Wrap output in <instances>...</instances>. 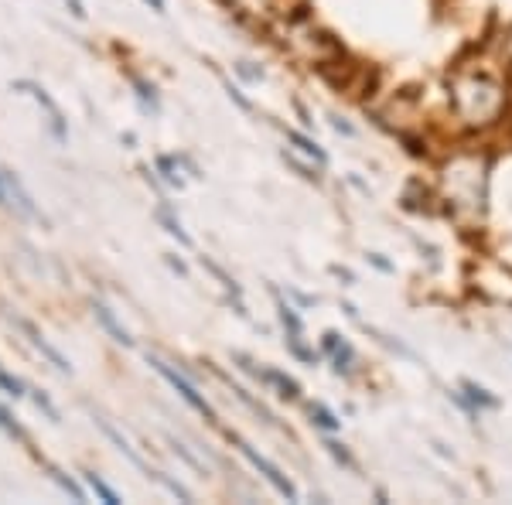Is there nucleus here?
Listing matches in <instances>:
<instances>
[{
    "label": "nucleus",
    "mask_w": 512,
    "mask_h": 505,
    "mask_svg": "<svg viewBox=\"0 0 512 505\" xmlns=\"http://www.w3.org/2000/svg\"><path fill=\"white\" fill-rule=\"evenodd\" d=\"M151 366H154V369H158V372H161V376H164V379H168V383H171V386H175V389H178V393H181V400H185V403H188V407H195L198 413H202V417H205V420H216V410H212V407H209V400H205V396H202V393H198V389H195L192 383H188V379H185V376H178V372H175V369H171V366H164V362H161V359H151Z\"/></svg>",
    "instance_id": "nucleus-1"
},
{
    "label": "nucleus",
    "mask_w": 512,
    "mask_h": 505,
    "mask_svg": "<svg viewBox=\"0 0 512 505\" xmlns=\"http://www.w3.org/2000/svg\"><path fill=\"white\" fill-rule=\"evenodd\" d=\"M233 444L239 447V451H243V454H246V458H250V465H253L256 471H260V475H263V478H267V482H270V485H274V488H277V492H280V495H287V499H291V502H297V488H294L291 482H287V478H284V475H280V468H277V465H270V461H267V458H263V454H256V451H253V447H250V444H246V441H239V437H233Z\"/></svg>",
    "instance_id": "nucleus-2"
},
{
    "label": "nucleus",
    "mask_w": 512,
    "mask_h": 505,
    "mask_svg": "<svg viewBox=\"0 0 512 505\" xmlns=\"http://www.w3.org/2000/svg\"><path fill=\"white\" fill-rule=\"evenodd\" d=\"M14 89H24V93H31L38 99L41 106L48 110V117H52V130H55V137L65 140V117H62V110L55 106V99L45 93V89L38 86V82H28V79H21V82H14Z\"/></svg>",
    "instance_id": "nucleus-3"
},
{
    "label": "nucleus",
    "mask_w": 512,
    "mask_h": 505,
    "mask_svg": "<svg viewBox=\"0 0 512 505\" xmlns=\"http://www.w3.org/2000/svg\"><path fill=\"white\" fill-rule=\"evenodd\" d=\"M0 181H4L7 195H14V205H18L21 212H28V215H38V212H35V202H31V195L24 192V185H21V181H18V175H11V171H0Z\"/></svg>",
    "instance_id": "nucleus-4"
},
{
    "label": "nucleus",
    "mask_w": 512,
    "mask_h": 505,
    "mask_svg": "<svg viewBox=\"0 0 512 505\" xmlns=\"http://www.w3.org/2000/svg\"><path fill=\"white\" fill-rule=\"evenodd\" d=\"M18 325L24 328V335H28V338H31V345H35V349H41V355H45V359H52V366H55V369H62V372H69V369H72V366H69V362H65V359H62V355H59V352H55V349H52V345H48V342H45V338H41V335H38V331H35V325H28V321H18Z\"/></svg>",
    "instance_id": "nucleus-5"
},
{
    "label": "nucleus",
    "mask_w": 512,
    "mask_h": 505,
    "mask_svg": "<svg viewBox=\"0 0 512 505\" xmlns=\"http://www.w3.org/2000/svg\"><path fill=\"white\" fill-rule=\"evenodd\" d=\"M93 311H96L99 325H103V328H106V331H110V335H113V342H120V345H130V342H134V338L127 335V328H123L120 321L113 318V311L106 308V304H99V301H96V304H93Z\"/></svg>",
    "instance_id": "nucleus-6"
},
{
    "label": "nucleus",
    "mask_w": 512,
    "mask_h": 505,
    "mask_svg": "<svg viewBox=\"0 0 512 505\" xmlns=\"http://www.w3.org/2000/svg\"><path fill=\"white\" fill-rule=\"evenodd\" d=\"M325 349L335 355V369L338 372H349V362H352L349 342H342V338H338L335 331H328V335H325Z\"/></svg>",
    "instance_id": "nucleus-7"
},
{
    "label": "nucleus",
    "mask_w": 512,
    "mask_h": 505,
    "mask_svg": "<svg viewBox=\"0 0 512 505\" xmlns=\"http://www.w3.org/2000/svg\"><path fill=\"white\" fill-rule=\"evenodd\" d=\"M461 386L468 389V400H472V403H482V407H489V410H495V407H499V400H495V396H489V393H485L482 386L468 383V379H465V383H461Z\"/></svg>",
    "instance_id": "nucleus-8"
},
{
    "label": "nucleus",
    "mask_w": 512,
    "mask_h": 505,
    "mask_svg": "<svg viewBox=\"0 0 512 505\" xmlns=\"http://www.w3.org/2000/svg\"><path fill=\"white\" fill-rule=\"evenodd\" d=\"M86 478H89V485H93V492L99 495V499H103V502H110V505H120V495L113 492V488L106 485L103 478H96V475H86Z\"/></svg>",
    "instance_id": "nucleus-9"
},
{
    "label": "nucleus",
    "mask_w": 512,
    "mask_h": 505,
    "mask_svg": "<svg viewBox=\"0 0 512 505\" xmlns=\"http://www.w3.org/2000/svg\"><path fill=\"white\" fill-rule=\"evenodd\" d=\"M52 475H55V482H59V485H62L65 492H69V495H72V499H76V502H82V499H86V495H82V488H79L76 482H72L69 475H62L59 468H52Z\"/></svg>",
    "instance_id": "nucleus-10"
},
{
    "label": "nucleus",
    "mask_w": 512,
    "mask_h": 505,
    "mask_svg": "<svg viewBox=\"0 0 512 505\" xmlns=\"http://www.w3.org/2000/svg\"><path fill=\"white\" fill-rule=\"evenodd\" d=\"M161 222H164V226H168V233H171V236H178L185 246L192 243V239H188L185 229H181V222H178V219H171V212H168V209H161Z\"/></svg>",
    "instance_id": "nucleus-11"
},
{
    "label": "nucleus",
    "mask_w": 512,
    "mask_h": 505,
    "mask_svg": "<svg viewBox=\"0 0 512 505\" xmlns=\"http://www.w3.org/2000/svg\"><path fill=\"white\" fill-rule=\"evenodd\" d=\"M291 140H294L297 147H301L304 154H311V157H315L318 164H325V161H328V157H325V151H321V147H315V144H311V140H304L301 134H291Z\"/></svg>",
    "instance_id": "nucleus-12"
},
{
    "label": "nucleus",
    "mask_w": 512,
    "mask_h": 505,
    "mask_svg": "<svg viewBox=\"0 0 512 505\" xmlns=\"http://www.w3.org/2000/svg\"><path fill=\"white\" fill-rule=\"evenodd\" d=\"M311 417H315V424L318 427H325V430H338V420L328 413L325 407H311Z\"/></svg>",
    "instance_id": "nucleus-13"
},
{
    "label": "nucleus",
    "mask_w": 512,
    "mask_h": 505,
    "mask_svg": "<svg viewBox=\"0 0 512 505\" xmlns=\"http://www.w3.org/2000/svg\"><path fill=\"white\" fill-rule=\"evenodd\" d=\"M28 393H31V400H35V403H38V407H41V410H45V413H48V417H52V420H59V410H55V407H52V400H48V396H45V393H38V389H28Z\"/></svg>",
    "instance_id": "nucleus-14"
},
{
    "label": "nucleus",
    "mask_w": 512,
    "mask_h": 505,
    "mask_svg": "<svg viewBox=\"0 0 512 505\" xmlns=\"http://www.w3.org/2000/svg\"><path fill=\"white\" fill-rule=\"evenodd\" d=\"M0 427L11 430V434H14V437H21V441H28V437H24V430H21L18 424H14V417H11V413H7L4 407H0Z\"/></svg>",
    "instance_id": "nucleus-15"
},
{
    "label": "nucleus",
    "mask_w": 512,
    "mask_h": 505,
    "mask_svg": "<svg viewBox=\"0 0 512 505\" xmlns=\"http://www.w3.org/2000/svg\"><path fill=\"white\" fill-rule=\"evenodd\" d=\"M0 386H4L11 396H21V393H24V386L18 383V379H11V376H7V372H0Z\"/></svg>",
    "instance_id": "nucleus-16"
},
{
    "label": "nucleus",
    "mask_w": 512,
    "mask_h": 505,
    "mask_svg": "<svg viewBox=\"0 0 512 505\" xmlns=\"http://www.w3.org/2000/svg\"><path fill=\"white\" fill-rule=\"evenodd\" d=\"M325 447H328V451H332V454H335V458H338V461H342V465H349V468H355V461L349 458V451H345V447H342V444H332V441H328Z\"/></svg>",
    "instance_id": "nucleus-17"
},
{
    "label": "nucleus",
    "mask_w": 512,
    "mask_h": 505,
    "mask_svg": "<svg viewBox=\"0 0 512 505\" xmlns=\"http://www.w3.org/2000/svg\"><path fill=\"white\" fill-rule=\"evenodd\" d=\"M332 127H335V130H342V134H349V137L355 134V130L349 127V123H345V120H338V117H332Z\"/></svg>",
    "instance_id": "nucleus-18"
},
{
    "label": "nucleus",
    "mask_w": 512,
    "mask_h": 505,
    "mask_svg": "<svg viewBox=\"0 0 512 505\" xmlns=\"http://www.w3.org/2000/svg\"><path fill=\"white\" fill-rule=\"evenodd\" d=\"M175 451L181 454V458H185L188 461V465H192V468H198V461L192 458V454H188V447H181V444H175Z\"/></svg>",
    "instance_id": "nucleus-19"
},
{
    "label": "nucleus",
    "mask_w": 512,
    "mask_h": 505,
    "mask_svg": "<svg viewBox=\"0 0 512 505\" xmlns=\"http://www.w3.org/2000/svg\"><path fill=\"white\" fill-rule=\"evenodd\" d=\"M69 4H72V14H76V18H86V11H82L79 0H69Z\"/></svg>",
    "instance_id": "nucleus-20"
},
{
    "label": "nucleus",
    "mask_w": 512,
    "mask_h": 505,
    "mask_svg": "<svg viewBox=\"0 0 512 505\" xmlns=\"http://www.w3.org/2000/svg\"><path fill=\"white\" fill-rule=\"evenodd\" d=\"M0 202L7 205V188H4V181H0Z\"/></svg>",
    "instance_id": "nucleus-21"
},
{
    "label": "nucleus",
    "mask_w": 512,
    "mask_h": 505,
    "mask_svg": "<svg viewBox=\"0 0 512 505\" xmlns=\"http://www.w3.org/2000/svg\"><path fill=\"white\" fill-rule=\"evenodd\" d=\"M151 7L154 11H164V0H151Z\"/></svg>",
    "instance_id": "nucleus-22"
}]
</instances>
